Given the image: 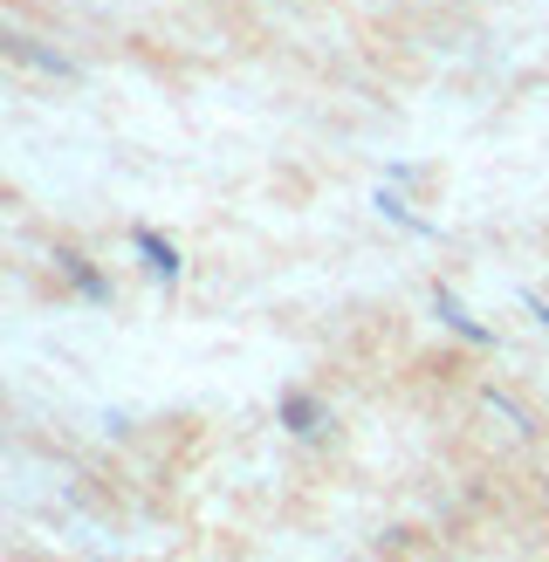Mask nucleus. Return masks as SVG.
I'll return each instance as SVG.
<instances>
[{"label":"nucleus","instance_id":"obj_1","mask_svg":"<svg viewBox=\"0 0 549 562\" xmlns=\"http://www.w3.org/2000/svg\"><path fill=\"white\" fill-rule=\"evenodd\" d=\"M131 247H137V261H145L165 289H172V281L186 274V255H179V240H165L158 227H131Z\"/></svg>","mask_w":549,"mask_h":562},{"label":"nucleus","instance_id":"obj_2","mask_svg":"<svg viewBox=\"0 0 549 562\" xmlns=\"http://www.w3.org/2000/svg\"><path fill=\"white\" fill-rule=\"evenodd\" d=\"M433 308H439V323H447L460 344H474V350H488V344H494V329H488V323H481V316H474V308H467L453 289H433Z\"/></svg>","mask_w":549,"mask_h":562},{"label":"nucleus","instance_id":"obj_3","mask_svg":"<svg viewBox=\"0 0 549 562\" xmlns=\"http://www.w3.org/2000/svg\"><path fill=\"white\" fill-rule=\"evenodd\" d=\"M0 48L14 55V63H27V69H42V76H63V82H76V63L63 48H42V42H27V35H0Z\"/></svg>","mask_w":549,"mask_h":562},{"label":"nucleus","instance_id":"obj_4","mask_svg":"<svg viewBox=\"0 0 549 562\" xmlns=\"http://www.w3.org/2000/svg\"><path fill=\"white\" fill-rule=\"evenodd\" d=\"M55 268H63V281H69L82 302H110V274H97L90 261L76 255V247H55Z\"/></svg>","mask_w":549,"mask_h":562},{"label":"nucleus","instance_id":"obj_5","mask_svg":"<svg viewBox=\"0 0 549 562\" xmlns=\"http://www.w3.org/2000/svg\"><path fill=\"white\" fill-rule=\"evenodd\" d=\"M282 432L289 439H316L323 432V398L316 391H282Z\"/></svg>","mask_w":549,"mask_h":562},{"label":"nucleus","instance_id":"obj_6","mask_svg":"<svg viewBox=\"0 0 549 562\" xmlns=\"http://www.w3.org/2000/svg\"><path fill=\"white\" fill-rule=\"evenodd\" d=\"M384 220H392V227H405V234H419V240H433V220H419V213H412L405 206V192H392V186H378V200H371Z\"/></svg>","mask_w":549,"mask_h":562},{"label":"nucleus","instance_id":"obj_7","mask_svg":"<svg viewBox=\"0 0 549 562\" xmlns=\"http://www.w3.org/2000/svg\"><path fill=\"white\" fill-rule=\"evenodd\" d=\"M488 405H494V412H502V418H508V426H522V432H536V418H529V412H522V405L508 398V391H494V398H488Z\"/></svg>","mask_w":549,"mask_h":562},{"label":"nucleus","instance_id":"obj_8","mask_svg":"<svg viewBox=\"0 0 549 562\" xmlns=\"http://www.w3.org/2000/svg\"><path fill=\"white\" fill-rule=\"evenodd\" d=\"M522 308H529V316H536V323L549 329V302H542V295H522Z\"/></svg>","mask_w":549,"mask_h":562}]
</instances>
